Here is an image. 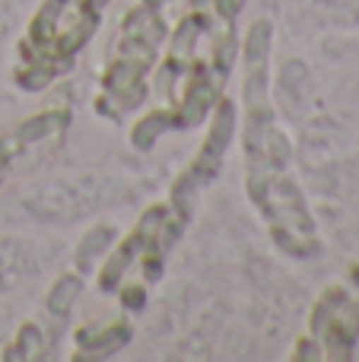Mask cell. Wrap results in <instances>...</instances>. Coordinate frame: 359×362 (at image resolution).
<instances>
[{
	"mask_svg": "<svg viewBox=\"0 0 359 362\" xmlns=\"http://www.w3.org/2000/svg\"><path fill=\"white\" fill-rule=\"evenodd\" d=\"M99 200L95 191V178H67V181H54V185L35 191V197L25 200L32 213L45 223H70L73 216L89 213Z\"/></svg>",
	"mask_w": 359,
	"mask_h": 362,
	"instance_id": "4",
	"label": "cell"
},
{
	"mask_svg": "<svg viewBox=\"0 0 359 362\" xmlns=\"http://www.w3.org/2000/svg\"><path fill=\"white\" fill-rule=\"evenodd\" d=\"M233 131H235V108H233V102H220L201 156L191 163V169L184 172V178H178V185H175V197L172 200H175L178 216L182 219L188 216L191 200L197 197V191L213 181L216 169H220V163H223V156H226V146L233 144Z\"/></svg>",
	"mask_w": 359,
	"mask_h": 362,
	"instance_id": "2",
	"label": "cell"
},
{
	"mask_svg": "<svg viewBox=\"0 0 359 362\" xmlns=\"http://www.w3.org/2000/svg\"><path fill=\"white\" fill-rule=\"evenodd\" d=\"M99 25V6L89 0H45L29 25V51L32 61L70 64V57L89 42Z\"/></svg>",
	"mask_w": 359,
	"mask_h": 362,
	"instance_id": "1",
	"label": "cell"
},
{
	"mask_svg": "<svg viewBox=\"0 0 359 362\" xmlns=\"http://www.w3.org/2000/svg\"><path fill=\"white\" fill-rule=\"evenodd\" d=\"M172 121H169V115L165 112H159V115L153 112V115H146V118H140L137 124H134V146H137V150H150V146L156 144V137Z\"/></svg>",
	"mask_w": 359,
	"mask_h": 362,
	"instance_id": "10",
	"label": "cell"
},
{
	"mask_svg": "<svg viewBox=\"0 0 359 362\" xmlns=\"http://www.w3.org/2000/svg\"><path fill=\"white\" fill-rule=\"evenodd\" d=\"M35 248L25 242H0V293L19 286L25 276L38 274Z\"/></svg>",
	"mask_w": 359,
	"mask_h": 362,
	"instance_id": "5",
	"label": "cell"
},
{
	"mask_svg": "<svg viewBox=\"0 0 359 362\" xmlns=\"http://www.w3.org/2000/svg\"><path fill=\"white\" fill-rule=\"evenodd\" d=\"M80 293H83V280H80V276H73V274L61 276V280L51 286V293H48V312L57 315V318H64V315L73 308V302H76V296H80Z\"/></svg>",
	"mask_w": 359,
	"mask_h": 362,
	"instance_id": "7",
	"label": "cell"
},
{
	"mask_svg": "<svg viewBox=\"0 0 359 362\" xmlns=\"http://www.w3.org/2000/svg\"><path fill=\"white\" fill-rule=\"evenodd\" d=\"M131 340V327L124 321H112V325H86L76 334V344L83 346L86 356H108V353L121 350Z\"/></svg>",
	"mask_w": 359,
	"mask_h": 362,
	"instance_id": "6",
	"label": "cell"
},
{
	"mask_svg": "<svg viewBox=\"0 0 359 362\" xmlns=\"http://www.w3.org/2000/svg\"><path fill=\"white\" fill-rule=\"evenodd\" d=\"M124 305H134V308H137V305H143V289H137V286H127L124 289Z\"/></svg>",
	"mask_w": 359,
	"mask_h": 362,
	"instance_id": "11",
	"label": "cell"
},
{
	"mask_svg": "<svg viewBox=\"0 0 359 362\" xmlns=\"http://www.w3.org/2000/svg\"><path fill=\"white\" fill-rule=\"evenodd\" d=\"M42 346H45L42 331H38L35 325H23L16 340L4 350V359H38L42 356Z\"/></svg>",
	"mask_w": 359,
	"mask_h": 362,
	"instance_id": "8",
	"label": "cell"
},
{
	"mask_svg": "<svg viewBox=\"0 0 359 362\" xmlns=\"http://www.w3.org/2000/svg\"><path fill=\"white\" fill-rule=\"evenodd\" d=\"M67 131V115L64 112H45L35 118L16 124L13 131H6L0 137V185L10 175V169L16 163H23L32 150H42L48 144H57L61 134Z\"/></svg>",
	"mask_w": 359,
	"mask_h": 362,
	"instance_id": "3",
	"label": "cell"
},
{
	"mask_svg": "<svg viewBox=\"0 0 359 362\" xmlns=\"http://www.w3.org/2000/svg\"><path fill=\"white\" fill-rule=\"evenodd\" d=\"M112 242H114V229H112V226H95V229H89L86 238H83V245H80V251H76V264H80V267H89V264H93V257L105 255Z\"/></svg>",
	"mask_w": 359,
	"mask_h": 362,
	"instance_id": "9",
	"label": "cell"
}]
</instances>
